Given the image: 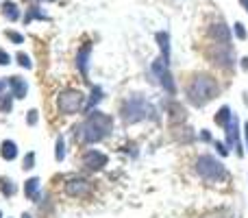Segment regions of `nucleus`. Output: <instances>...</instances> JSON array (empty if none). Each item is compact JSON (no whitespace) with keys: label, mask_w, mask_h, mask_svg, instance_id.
Returning a JSON list of instances; mask_svg holds the SVG:
<instances>
[{"label":"nucleus","mask_w":248,"mask_h":218,"mask_svg":"<svg viewBox=\"0 0 248 218\" xmlns=\"http://www.w3.org/2000/svg\"><path fill=\"white\" fill-rule=\"evenodd\" d=\"M103 94H105V92H103V87H100V85L92 87V94H90V99H87V105H85V109H83V111H87V114H90V111H94L96 105H98L100 101L105 99Z\"/></svg>","instance_id":"20"},{"label":"nucleus","mask_w":248,"mask_h":218,"mask_svg":"<svg viewBox=\"0 0 248 218\" xmlns=\"http://www.w3.org/2000/svg\"><path fill=\"white\" fill-rule=\"evenodd\" d=\"M85 105H87L85 92L74 90V87H65L57 96V111L61 116H77L85 109Z\"/></svg>","instance_id":"5"},{"label":"nucleus","mask_w":248,"mask_h":218,"mask_svg":"<svg viewBox=\"0 0 248 218\" xmlns=\"http://www.w3.org/2000/svg\"><path fill=\"white\" fill-rule=\"evenodd\" d=\"M155 114H157V109H155L153 103H148V99H146L144 94H131V96H126V99L120 103V111H118L120 120L126 124V127L141 122V120L150 118V116L155 118Z\"/></svg>","instance_id":"3"},{"label":"nucleus","mask_w":248,"mask_h":218,"mask_svg":"<svg viewBox=\"0 0 248 218\" xmlns=\"http://www.w3.org/2000/svg\"><path fill=\"white\" fill-rule=\"evenodd\" d=\"M240 4H242V9H246V13H248V0H240Z\"/></svg>","instance_id":"36"},{"label":"nucleus","mask_w":248,"mask_h":218,"mask_svg":"<svg viewBox=\"0 0 248 218\" xmlns=\"http://www.w3.org/2000/svg\"><path fill=\"white\" fill-rule=\"evenodd\" d=\"M205 218H233V212L231 210H216V212H211V214L205 216Z\"/></svg>","instance_id":"30"},{"label":"nucleus","mask_w":248,"mask_h":218,"mask_svg":"<svg viewBox=\"0 0 248 218\" xmlns=\"http://www.w3.org/2000/svg\"><path fill=\"white\" fill-rule=\"evenodd\" d=\"M211 61L222 70H231L235 66V55H233V46H220L214 44V52H211Z\"/></svg>","instance_id":"9"},{"label":"nucleus","mask_w":248,"mask_h":218,"mask_svg":"<svg viewBox=\"0 0 248 218\" xmlns=\"http://www.w3.org/2000/svg\"><path fill=\"white\" fill-rule=\"evenodd\" d=\"M244 137H246V155H248V122H244Z\"/></svg>","instance_id":"35"},{"label":"nucleus","mask_w":248,"mask_h":218,"mask_svg":"<svg viewBox=\"0 0 248 218\" xmlns=\"http://www.w3.org/2000/svg\"><path fill=\"white\" fill-rule=\"evenodd\" d=\"M0 192H2L7 199H11L13 194L17 192V185H16V181H13V179H9V177H2V179H0Z\"/></svg>","instance_id":"22"},{"label":"nucleus","mask_w":248,"mask_h":218,"mask_svg":"<svg viewBox=\"0 0 248 218\" xmlns=\"http://www.w3.org/2000/svg\"><path fill=\"white\" fill-rule=\"evenodd\" d=\"M7 83H9V92H11L13 99L22 101L26 94H29V83H26V79L13 74V77H7Z\"/></svg>","instance_id":"12"},{"label":"nucleus","mask_w":248,"mask_h":218,"mask_svg":"<svg viewBox=\"0 0 248 218\" xmlns=\"http://www.w3.org/2000/svg\"><path fill=\"white\" fill-rule=\"evenodd\" d=\"M0 218H2V212H0Z\"/></svg>","instance_id":"39"},{"label":"nucleus","mask_w":248,"mask_h":218,"mask_svg":"<svg viewBox=\"0 0 248 218\" xmlns=\"http://www.w3.org/2000/svg\"><path fill=\"white\" fill-rule=\"evenodd\" d=\"M155 39H157V46H159V52H161V59L170 66L172 61V46H170V33L168 31H157L155 33Z\"/></svg>","instance_id":"13"},{"label":"nucleus","mask_w":248,"mask_h":218,"mask_svg":"<svg viewBox=\"0 0 248 218\" xmlns=\"http://www.w3.org/2000/svg\"><path fill=\"white\" fill-rule=\"evenodd\" d=\"M37 122H39V111L37 109H29V111H26V124H29V127H35Z\"/></svg>","instance_id":"29"},{"label":"nucleus","mask_w":248,"mask_h":218,"mask_svg":"<svg viewBox=\"0 0 248 218\" xmlns=\"http://www.w3.org/2000/svg\"><path fill=\"white\" fill-rule=\"evenodd\" d=\"M2 16L11 22H17L20 20V7L13 0H7V2H2Z\"/></svg>","instance_id":"21"},{"label":"nucleus","mask_w":248,"mask_h":218,"mask_svg":"<svg viewBox=\"0 0 248 218\" xmlns=\"http://www.w3.org/2000/svg\"><path fill=\"white\" fill-rule=\"evenodd\" d=\"M113 131V116L105 114L100 109H94L85 116L81 124L77 127V142L83 146H92L107 140Z\"/></svg>","instance_id":"1"},{"label":"nucleus","mask_w":248,"mask_h":218,"mask_svg":"<svg viewBox=\"0 0 248 218\" xmlns=\"http://www.w3.org/2000/svg\"><path fill=\"white\" fill-rule=\"evenodd\" d=\"M33 20H42V22H46V20H48V13H46V11H42V7H39V4H31V7L26 9L24 22H26V24H31Z\"/></svg>","instance_id":"19"},{"label":"nucleus","mask_w":248,"mask_h":218,"mask_svg":"<svg viewBox=\"0 0 248 218\" xmlns=\"http://www.w3.org/2000/svg\"><path fill=\"white\" fill-rule=\"evenodd\" d=\"M24 194L29 201L33 203H39V199H42V179L39 177H31V179L24 181Z\"/></svg>","instance_id":"15"},{"label":"nucleus","mask_w":248,"mask_h":218,"mask_svg":"<svg viewBox=\"0 0 248 218\" xmlns=\"http://www.w3.org/2000/svg\"><path fill=\"white\" fill-rule=\"evenodd\" d=\"M185 96H187V103L192 107L201 109L207 107L211 101H216L220 96V83L216 77L207 72H198L189 79L187 87H185Z\"/></svg>","instance_id":"2"},{"label":"nucleus","mask_w":248,"mask_h":218,"mask_svg":"<svg viewBox=\"0 0 248 218\" xmlns=\"http://www.w3.org/2000/svg\"><path fill=\"white\" fill-rule=\"evenodd\" d=\"M198 140H201V142H205V144H214V137H211L209 129H202V131L198 133Z\"/></svg>","instance_id":"32"},{"label":"nucleus","mask_w":248,"mask_h":218,"mask_svg":"<svg viewBox=\"0 0 248 218\" xmlns=\"http://www.w3.org/2000/svg\"><path fill=\"white\" fill-rule=\"evenodd\" d=\"M35 157H37L35 151H29V153L24 155V159H22V168H24V170H33L35 168Z\"/></svg>","instance_id":"27"},{"label":"nucleus","mask_w":248,"mask_h":218,"mask_svg":"<svg viewBox=\"0 0 248 218\" xmlns=\"http://www.w3.org/2000/svg\"><path fill=\"white\" fill-rule=\"evenodd\" d=\"M16 61L22 66L24 70H31L33 68V59H31V55H26V52H17L16 55Z\"/></svg>","instance_id":"25"},{"label":"nucleus","mask_w":248,"mask_h":218,"mask_svg":"<svg viewBox=\"0 0 248 218\" xmlns=\"http://www.w3.org/2000/svg\"><path fill=\"white\" fill-rule=\"evenodd\" d=\"M11 109H13V96L11 92H4L0 96V114H11Z\"/></svg>","instance_id":"24"},{"label":"nucleus","mask_w":248,"mask_h":218,"mask_svg":"<svg viewBox=\"0 0 248 218\" xmlns=\"http://www.w3.org/2000/svg\"><path fill=\"white\" fill-rule=\"evenodd\" d=\"M157 85H161L163 92H166L170 99H174V94H176V83H174V77H172L170 70H166V72L159 77V83H157Z\"/></svg>","instance_id":"17"},{"label":"nucleus","mask_w":248,"mask_h":218,"mask_svg":"<svg viewBox=\"0 0 248 218\" xmlns=\"http://www.w3.org/2000/svg\"><path fill=\"white\" fill-rule=\"evenodd\" d=\"M17 155H20V151H17V144L13 140H4L0 144V157L4 162H13V159H17Z\"/></svg>","instance_id":"16"},{"label":"nucleus","mask_w":248,"mask_h":218,"mask_svg":"<svg viewBox=\"0 0 248 218\" xmlns=\"http://www.w3.org/2000/svg\"><path fill=\"white\" fill-rule=\"evenodd\" d=\"M240 66H242V70H244V72H248V57H242Z\"/></svg>","instance_id":"34"},{"label":"nucleus","mask_w":248,"mask_h":218,"mask_svg":"<svg viewBox=\"0 0 248 218\" xmlns=\"http://www.w3.org/2000/svg\"><path fill=\"white\" fill-rule=\"evenodd\" d=\"M209 39L211 44H220V46H231V39H233V31L227 26V22L220 17L218 22L209 26Z\"/></svg>","instance_id":"8"},{"label":"nucleus","mask_w":248,"mask_h":218,"mask_svg":"<svg viewBox=\"0 0 248 218\" xmlns=\"http://www.w3.org/2000/svg\"><path fill=\"white\" fill-rule=\"evenodd\" d=\"M9 64H11V55L0 48V66H9Z\"/></svg>","instance_id":"33"},{"label":"nucleus","mask_w":248,"mask_h":218,"mask_svg":"<svg viewBox=\"0 0 248 218\" xmlns=\"http://www.w3.org/2000/svg\"><path fill=\"white\" fill-rule=\"evenodd\" d=\"M81 164H83V168H87V170H92V172L105 170L109 164V155L98 149H85L81 155Z\"/></svg>","instance_id":"7"},{"label":"nucleus","mask_w":248,"mask_h":218,"mask_svg":"<svg viewBox=\"0 0 248 218\" xmlns=\"http://www.w3.org/2000/svg\"><path fill=\"white\" fill-rule=\"evenodd\" d=\"M166 114H168V120H170L172 124L185 122V118H187V114H185V107H183L181 103H176L174 99L168 101V105H166Z\"/></svg>","instance_id":"14"},{"label":"nucleus","mask_w":248,"mask_h":218,"mask_svg":"<svg viewBox=\"0 0 248 218\" xmlns=\"http://www.w3.org/2000/svg\"><path fill=\"white\" fill-rule=\"evenodd\" d=\"M65 155H68V149H65V140H63V135H59V137H57V142H55V159L61 164V162L65 159Z\"/></svg>","instance_id":"23"},{"label":"nucleus","mask_w":248,"mask_h":218,"mask_svg":"<svg viewBox=\"0 0 248 218\" xmlns=\"http://www.w3.org/2000/svg\"><path fill=\"white\" fill-rule=\"evenodd\" d=\"M7 37L11 39L13 44H24V35L17 33V31H7Z\"/></svg>","instance_id":"31"},{"label":"nucleus","mask_w":248,"mask_h":218,"mask_svg":"<svg viewBox=\"0 0 248 218\" xmlns=\"http://www.w3.org/2000/svg\"><path fill=\"white\" fill-rule=\"evenodd\" d=\"M233 111H231V107L229 105H222L218 111H216V116H214V122L218 124V127H222V129H227V124L231 122V118H233Z\"/></svg>","instance_id":"18"},{"label":"nucleus","mask_w":248,"mask_h":218,"mask_svg":"<svg viewBox=\"0 0 248 218\" xmlns=\"http://www.w3.org/2000/svg\"><path fill=\"white\" fill-rule=\"evenodd\" d=\"M90 66H92V44H83L77 52V68L85 81L90 79Z\"/></svg>","instance_id":"11"},{"label":"nucleus","mask_w":248,"mask_h":218,"mask_svg":"<svg viewBox=\"0 0 248 218\" xmlns=\"http://www.w3.org/2000/svg\"><path fill=\"white\" fill-rule=\"evenodd\" d=\"M63 192L72 199H87V197H92V192H94V184H92L87 177L74 175V177H68V179H65Z\"/></svg>","instance_id":"6"},{"label":"nucleus","mask_w":248,"mask_h":218,"mask_svg":"<svg viewBox=\"0 0 248 218\" xmlns=\"http://www.w3.org/2000/svg\"><path fill=\"white\" fill-rule=\"evenodd\" d=\"M42 2H55V0H42Z\"/></svg>","instance_id":"38"},{"label":"nucleus","mask_w":248,"mask_h":218,"mask_svg":"<svg viewBox=\"0 0 248 218\" xmlns=\"http://www.w3.org/2000/svg\"><path fill=\"white\" fill-rule=\"evenodd\" d=\"M214 146H216V151H218V155H220V157H227V155L231 153V149H229V146H227V142L214 140Z\"/></svg>","instance_id":"28"},{"label":"nucleus","mask_w":248,"mask_h":218,"mask_svg":"<svg viewBox=\"0 0 248 218\" xmlns=\"http://www.w3.org/2000/svg\"><path fill=\"white\" fill-rule=\"evenodd\" d=\"M240 118L237 116H233L231 122L227 124V129H224V133H227V146L229 149H235L237 151V157H244V151H242V142H240Z\"/></svg>","instance_id":"10"},{"label":"nucleus","mask_w":248,"mask_h":218,"mask_svg":"<svg viewBox=\"0 0 248 218\" xmlns=\"http://www.w3.org/2000/svg\"><path fill=\"white\" fill-rule=\"evenodd\" d=\"M22 218H33V216H31L29 212H24V214H22Z\"/></svg>","instance_id":"37"},{"label":"nucleus","mask_w":248,"mask_h":218,"mask_svg":"<svg viewBox=\"0 0 248 218\" xmlns=\"http://www.w3.org/2000/svg\"><path fill=\"white\" fill-rule=\"evenodd\" d=\"M233 35H235L240 42H244V39H248V31H246V26L242 24V22H235L233 24Z\"/></svg>","instance_id":"26"},{"label":"nucleus","mask_w":248,"mask_h":218,"mask_svg":"<svg viewBox=\"0 0 248 218\" xmlns=\"http://www.w3.org/2000/svg\"><path fill=\"white\" fill-rule=\"evenodd\" d=\"M194 170L207 184H220V181L229 179V170L222 164V159H218L216 155H209V153L198 155L196 162H194Z\"/></svg>","instance_id":"4"}]
</instances>
